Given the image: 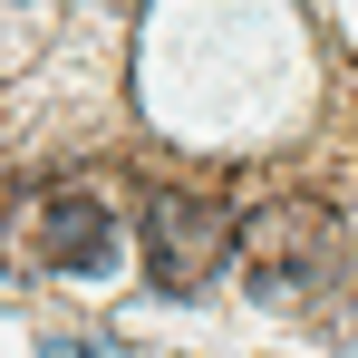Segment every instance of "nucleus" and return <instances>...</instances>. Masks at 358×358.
I'll return each instance as SVG.
<instances>
[{"label":"nucleus","mask_w":358,"mask_h":358,"mask_svg":"<svg viewBox=\"0 0 358 358\" xmlns=\"http://www.w3.org/2000/svg\"><path fill=\"white\" fill-rule=\"evenodd\" d=\"M339 262H349L339 213L310 203V194H271V203H252V213L233 223V271H242V291L262 300V310H300V300H320Z\"/></svg>","instance_id":"obj_1"},{"label":"nucleus","mask_w":358,"mask_h":358,"mask_svg":"<svg viewBox=\"0 0 358 358\" xmlns=\"http://www.w3.org/2000/svg\"><path fill=\"white\" fill-rule=\"evenodd\" d=\"M233 271V213L213 194H184V184H155L145 194V281L165 300H203Z\"/></svg>","instance_id":"obj_2"},{"label":"nucleus","mask_w":358,"mask_h":358,"mask_svg":"<svg viewBox=\"0 0 358 358\" xmlns=\"http://www.w3.org/2000/svg\"><path fill=\"white\" fill-rule=\"evenodd\" d=\"M39 262H49V271H78V281L117 271V213H107L87 184L49 194V203H39Z\"/></svg>","instance_id":"obj_3"}]
</instances>
